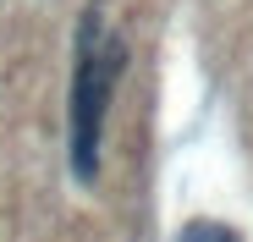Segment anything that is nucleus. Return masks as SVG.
I'll use <instances>...</instances> for the list:
<instances>
[{
    "label": "nucleus",
    "instance_id": "f03ea898",
    "mask_svg": "<svg viewBox=\"0 0 253 242\" xmlns=\"http://www.w3.org/2000/svg\"><path fill=\"white\" fill-rule=\"evenodd\" d=\"M176 242H242V231H231V226H220V220H187V226L176 231Z\"/></svg>",
    "mask_w": 253,
    "mask_h": 242
},
{
    "label": "nucleus",
    "instance_id": "f257e3e1",
    "mask_svg": "<svg viewBox=\"0 0 253 242\" xmlns=\"http://www.w3.org/2000/svg\"><path fill=\"white\" fill-rule=\"evenodd\" d=\"M126 72L121 39L105 28V11H83L77 22V44H72V83H66V171L72 182L88 187L99 176V154H105V116L110 94Z\"/></svg>",
    "mask_w": 253,
    "mask_h": 242
}]
</instances>
